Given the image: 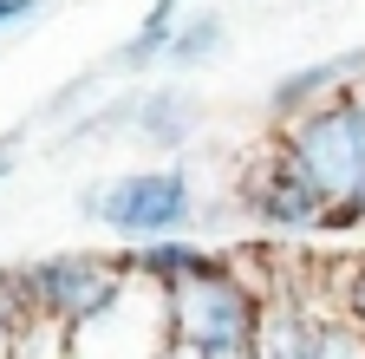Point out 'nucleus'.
<instances>
[{
	"mask_svg": "<svg viewBox=\"0 0 365 359\" xmlns=\"http://www.w3.org/2000/svg\"><path fill=\"white\" fill-rule=\"evenodd\" d=\"M170 346V320H163V288H150L144 275H118V288L66 327L59 359H157Z\"/></svg>",
	"mask_w": 365,
	"mask_h": 359,
	"instance_id": "nucleus-4",
	"label": "nucleus"
},
{
	"mask_svg": "<svg viewBox=\"0 0 365 359\" xmlns=\"http://www.w3.org/2000/svg\"><path fill=\"white\" fill-rule=\"evenodd\" d=\"M176 7H190V0H176Z\"/></svg>",
	"mask_w": 365,
	"mask_h": 359,
	"instance_id": "nucleus-20",
	"label": "nucleus"
},
{
	"mask_svg": "<svg viewBox=\"0 0 365 359\" xmlns=\"http://www.w3.org/2000/svg\"><path fill=\"white\" fill-rule=\"evenodd\" d=\"M319 209H327V196L313 190V176L281 144H267L261 157H248L235 170V183H228V216L255 222L261 236H313Z\"/></svg>",
	"mask_w": 365,
	"mask_h": 359,
	"instance_id": "nucleus-6",
	"label": "nucleus"
},
{
	"mask_svg": "<svg viewBox=\"0 0 365 359\" xmlns=\"http://www.w3.org/2000/svg\"><path fill=\"white\" fill-rule=\"evenodd\" d=\"M202 92L190 79H137L130 92V118H124V144L150 151V157H182L202 138Z\"/></svg>",
	"mask_w": 365,
	"mask_h": 359,
	"instance_id": "nucleus-7",
	"label": "nucleus"
},
{
	"mask_svg": "<svg viewBox=\"0 0 365 359\" xmlns=\"http://www.w3.org/2000/svg\"><path fill=\"white\" fill-rule=\"evenodd\" d=\"M255 359H365V340L339 313H313L300 294H274L261 313Z\"/></svg>",
	"mask_w": 365,
	"mask_h": 359,
	"instance_id": "nucleus-8",
	"label": "nucleus"
},
{
	"mask_svg": "<svg viewBox=\"0 0 365 359\" xmlns=\"http://www.w3.org/2000/svg\"><path fill=\"white\" fill-rule=\"evenodd\" d=\"M26 144H33V124H26V118H20L14 131H0V183L20 170V151H26Z\"/></svg>",
	"mask_w": 365,
	"mask_h": 359,
	"instance_id": "nucleus-17",
	"label": "nucleus"
},
{
	"mask_svg": "<svg viewBox=\"0 0 365 359\" xmlns=\"http://www.w3.org/2000/svg\"><path fill=\"white\" fill-rule=\"evenodd\" d=\"M274 144L313 176V190L327 203L352 196L365 209V105H359V92L327 98V105H313L287 124H274Z\"/></svg>",
	"mask_w": 365,
	"mask_h": 359,
	"instance_id": "nucleus-3",
	"label": "nucleus"
},
{
	"mask_svg": "<svg viewBox=\"0 0 365 359\" xmlns=\"http://www.w3.org/2000/svg\"><path fill=\"white\" fill-rule=\"evenodd\" d=\"M46 7H53V0H0V39H7V33H20V26H33Z\"/></svg>",
	"mask_w": 365,
	"mask_h": 359,
	"instance_id": "nucleus-16",
	"label": "nucleus"
},
{
	"mask_svg": "<svg viewBox=\"0 0 365 359\" xmlns=\"http://www.w3.org/2000/svg\"><path fill=\"white\" fill-rule=\"evenodd\" d=\"M261 313L267 294L255 275H242L235 255H209L190 281L163 288V320H170V346H182L190 359H255L261 346Z\"/></svg>",
	"mask_w": 365,
	"mask_h": 359,
	"instance_id": "nucleus-1",
	"label": "nucleus"
},
{
	"mask_svg": "<svg viewBox=\"0 0 365 359\" xmlns=\"http://www.w3.org/2000/svg\"><path fill=\"white\" fill-rule=\"evenodd\" d=\"M20 327H26V307H20V294L7 288V275H0V359H14Z\"/></svg>",
	"mask_w": 365,
	"mask_h": 359,
	"instance_id": "nucleus-15",
	"label": "nucleus"
},
{
	"mask_svg": "<svg viewBox=\"0 0 365 359\" xmlns=\"http://www.w3.org/2000/svg\"><path fill=\"white\" fill-rule=\"evenodd\" d=\"M209 255H215V248H209L202 236H150V242H124V248H118V261L130 268V275H144L150 288L190 281Z\"/></svg>",
	"mask_w": 365,
	"mask_h": 359,
	"instance_id": "nucleus-11",
	"label": "nucleus"
},
{
	"mask_svg": "<svg viewBox=\"0 0 365 359\" xmlns=\"http://www.w3.org/2000/svg\"><path fill=\"white\" fill-rule=\"evenodd\" d=\"M359 85H365V46H346V53H333V59L287 66V72L261 92V111H267L274 124H287V118H300V111H313V105H327V98L359 92Z\"/></svg>",
	"mask_w": 365,
	"mask_h": 359,
	"instance_id": "nucleus-9",
	"label": "nucleus"
},
{
	"mask_svg": "<svg viewBox=\"0 0 365 359\" xmlns=\"http://www.w3.org/2000/svg\"><path fill=\"white\" fill-rule=\"evenodd\" d=\"M0 275H7V288L20 294V307L33 313V320L72 327V320H85V313L118 288L124 261L118 255H98V248H53V255H33V261L0 268Z\"/></svg>",
	"mask_w": 365,
	"mask_h": 359,
	"instance_id": "nucleus-5",
	"label": "nucleus"
},
{
	"mask_svg": "<svg viewBox=\"0 0 365 359\" xmlns=\"http://www.w3.org/2000/svg\"><path fill=\"white\" fill-rule=\"evenodd\" d=\"M111 85H118V79H111V66H105V59L78 66L66 85H53V92H46V98L33 105V118H26V124H33V138H39V131H59L66 118H78V111H85L91 98H98V92H111Z\"/></svg>",
	"mask_w": 365,
	"mask_h": 359,
	"instance_id": "nucleus-13",
	"label": "nucleus"
},
{
	"mask_svg": "<svg viewBox=\"0 0 365 359\" xmlns=\"http://www.w3.org/2000/svg\"><path fill=\"white\" fill-rule=\"evenodd\" d=\"M228 39H235V26H228L222 7H176V26H170V46H163V72L170 79H196L209 72L222 53H228Z\"/></svg>",
	"mask_w": 365,
	"mask_h": 359,
	"instance_id": "nucleus-10",
	"label": "nucleus"
},
{
	"mask_svg": "<svg viewBox=\"0 0 365 359\" xmlns=\"http://www.w3.org/2000/svg\"><path fill=\"white\" fill-rule=\"evenodd\" d=\"M359 105H365V85H359Z\"/></svg>",
	"mask_w": 365,
	"mask_h": 359,
	"instance_id": "nucleus-19",
	"label": "nucleus"
},
{
	"mask_svg": "<svg viewBox=\"0 0 365 359\" xmlns=\"http://www.w3.org/2000/svg\"><path fill=\"white\" fill-rule=\"evenodd\" d=\"M157 359H190V353H182V346H163V353H157Z\"/></svg>",
	"mask_w": 365,
	"mask_h": 359,
	"instance_id": "nucleus-18",
	"label": "nucleus"
},
{
	"mask_svg": "<svg viewBox=\"0 0 365 359\" xmlns=\"http://www.w3.org/2000/svg\"><path fill=\"white\" fill-rule=\"evenodd\" d=\"M339 320L365 340V255L346 261V275H339Z\"/></svg>",
	"mask_w": 365,
	"mask_h": 359,
	"instance_id": "nucleus-14",
	"label": "nucleus"
},
{
	"mask_svg": "<svg viewBox=\"0 0 365 359\" xmlns=\"http://www.w3.org/2000/svg\"><path fill=\"white\" fill-rule=\"evenodd\" d=\"M72 216L91 222L111 242H150V236H196L202 229V190L190 163L157 157L144 170H111L72 190Z\"/></svg>",
	"mask_w": 365,
	"mask_h": 359,
	"instance_id": "nucleus-2",
	"label": "nucleus"
},
{
	"mask_svg": "<svg viewBox=\"0 0 365 359\" xmlns=\"http://www.w3.org/2000/svg\"><path fill=\"white\" fill-rule=\"evenodd\" d=\"M170 26H176V0H150V14L137 20L118 46L105 53V66H111V79H150V72H163V46H170Z\"/></svg>",
	"mask_w": 365,
	"mask_h": 359,
	"instance_id": "nucleus-12",
	"label": "nucleus"
}]
</instances>
